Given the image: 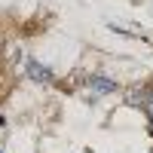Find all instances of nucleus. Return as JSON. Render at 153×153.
Instances as JSON below:
<instances>
[{
    "label": "nucleus",
    "instance_id": "obj_1",
    "mask_svg": "<svg viewBox=\"0 0 153 153\" xmlns=\"http://www.w3.org/2000/svg\"><path fill=\"white\" fill-rule=\"evenodd\" d=\"M25 74H28L34 83H52L55 80V74L49 71L46 65H40L37 58H25Z\"/></svg>",
    "mask_w": 153,
    "mask_h": 153
},
{
    "label": "nucleus",
    "instance_id": "obj_3",
    "mask_svg": "<svg viewBox=\"0 0 153 153\" xmlns=\"http://www.w3.org/2000/svg\"><path fill=\"white\" fill-rule=\"evenodd\" d=\"M141 107L147 110V117L153 120V89H144V98H141Z\"/></svg>",
    "mask_w": 153,
    "mask_h": 153
},
{
    "label": "nucleus",
    "instance_id": "obj_4",
    "mask_svg": "<svg viewBox=\"0 0 153 153\" xmlns=\"http://www.w3.org/2000/svg\"><path fill=\"white\" fill-rule=\"evenodd\" d=\"M150 135H153V120H150Z\"/></svg>",
    "mask_w": 153,
    "mask_h": 153
},
{
    "label": "nucleus",
    "instance_id": "obj_5",
    "mask_svg": "<svg viewBox=\"0 0 153 153\" xmlns=\"http://www.w3.org/2000/svg\"><path fill=\"white\" fill-rule=\"evenodd\" d=\"M0 52H3V43H0Z\"/></svg>",
    "mask_w": 153,
    "mask_h": 153
},
{
    "label": "nucleus",
    "instance_id": "obj_2",
    "mask_svg": "<svg viewBox=\"0 0 153 153\" xmlns=\"http://www.w3.org/2000/svg\"><path fill=\"white\" fill-rule=\"evenodd\" d=\"M89 86H92L95 92H117V83L107 80V76H89Z\"/></svg>",
    "mask_w": 153,
    "mask_h": 153
}]
</instances>
